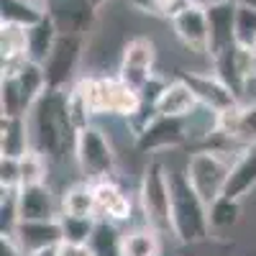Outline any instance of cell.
<instances>
[{"mask_svg": "<svg viewBox=\"0 0 256 256\" xmlns=\"http://www.w3.org/2000/svg\"><path fill=\"white\" fill-rule=\"evenodd\" d=\"M164 162V159H162ZM187 164V162H184ZM184 164L169 166V187H172V208H169V228L180 246H198L210 241V220L208 205L195 192L184 174Z\"/></svg>", "mask_w": 256, "mask_h": 256, "instance_id": "obj_1", "label": "cell"}, {"mask_svg": "<svg viewBox=\"0 0 256 256\" xmlns=\"http://www.w3.org/2000/svg\"><path fill=\"white\" fill-rule=\"evenodd\" d=\"M72 162H74L77 174L82 180L98 182V180H108V177L118 174L120 154H118L113 138L105 134V128L95 120V123L80 128L74 134Z\"/></svg>", "mask_w": 256, "mask_h": 256, "instance_id": "obj_2", "label": "cell"}, {"mask_svg": "<svg viewBox=\"0 0 256 256\" xmlns=\"http://www.w3.org/2000/svg\"><path fill=\"white\" fill-rule=\"evenodd\" d=\"M136 202L148 226H154L164 236L174 238L172 228H169V208H172L169 169L159 156H152L146 162L144 172L138 177V184H136Z\"/></svg>", "mask_w": 256, "mask_h": 256, "instance_id": "obj_3", "label": "cell"}, {"mask_svg": "<svg viewBox=\"0 0 256 256\" xmlns=\"http://www.w3.org/2000/svg\"><path fill=\"white\" fill-rule=\"evenodd\" d=\"M49 90L44 64L24 62L0 77V116H28L38 98Z\"/></svg>", "mask_w": 256, "mask_h": 256, "instance_id": "obj_4", "label": "cell"}, {"mask_svg": "<svg viewBox=\"0 0 256 256\" xmlns=\"http://www.w3.org/2000/svg\"><path fill=\"white\" fill-rule=\"evenodd\" d=\"M236 159L238 156L223 154L210 146H198L195 152L187 154L184 174H187L190 184L195 187V192L205 200V205H210L212 200L226 195V184H228L230 169H233Z\"/></svg>", "mask_w": 256, "mask_h": 256, "instance_id": "obj_5", "label": "cell"}, {"mask_svg": "<svg viewBox=\"0 0 256 256\" xmlns=\"http://www.w3.org/2000/svg\"><path fill=\"white\" fill-rule=\"evenodd\" d=\"M84 49H88V38L84 36H67L59 34L52 54L44 62L46 82L54 90H67L70 84L80 77L77 70L84 62Z\"/></svg>", "mask_w": 256, "mask_h": 256, "instance_id": "obj_6", "label": "cell"}, {"mask_svg": "<svg viewBox=\"0 0 256 256\" xmlns=\"http://www.w3.org/2000/svg\"><path fill=\"white\" fill-rule=\"evenodd\" d=\"M116 74L141 92L144 84L156 74V44L148 36H131L120 52Z\"/></svg>", "mask_w": 256, "mask_h": 256, "instance_id": "obj_7", "label": "cell"}, {"mask_svg": "<svg viewBox=\"0 0 256 256\" xmlns=\"http://www.w3.org/2000/svg\"><path fill=\"white\" fill-rule=\"evenodd\" d=\"M44 8L59 34L88 38L95 31L98 6L92 0H49Z\"/></svg>", "mask_w": 256, "mask_h": 256, "instance_id": "obj_8", "label": "cell"}, {"mask_svg": "<svg viewBox=\"0 0 256 256\" xmlns=\"http://www.w3.org/2000/svg\"><path fill=\"white\" fill-rule=\"evenodd\" d=\"M92 190H95V202H98V218L113 220L118 226L134 223L136 208H138V202L134 200L136 195L126 192V187L116 177L92 182Z\"/></svg>", "mask_w": 256, "mask_h": 256, "instance_id": "obj_9", "label": "cell"}, {"mask_svg": "<svg viewBox=\"0 0 256 256\" xmlns=\"http://www.w3.org/2000/svg\"><path fill=\"white\" fill-rule=\"evenodd\" d=\"M187 144V126L184 118H166V116H156L152 123H148L144 131L138 134L136 141V152L138 154H164L172 152V148H180Z\"/></svg>", "mask_w": 256, "mask_h": 256, "instance_id": "obj_10", "label": "cell"}, {"mask_svg": "<svg viewBox=\"0 0 256 256\" xmlns=\"http://www.w3.org/2000/svg\"><path fill=\"white\" fill-rule=\"evenodd\" d=\"M236 8L238 0H212L208 6V54L220 56L236 46Z\"/></svg>", "mask_w": 256, "mask_h": 256, "instance_id": "obj_11", "label": "cell"}, {"mask_svg": "<svg viewBox=\"0 0 256 256\" xmlns=\"http://www.w3.org/2000/svg\"><path fill=\"white\" fill-rule=\"evenodd\" d=\"M20 220H52L62 216V195L52 182L18 187Z\"/></svg>", "mask_w": 256, "mask_h": 256, "instance_id": "obj_12", "label": "cell"}, {"mask_svg": "<svg viewBox=\"0 0 256 256\" xmlns=\"http://www.w3.org/2000/svg\"><path fill=\"white\" fill-rule=\"evenodd\" d=\"M8 236L18 248H24L28 256L46 251V248H56L62 244V226L59 218L52 220H18L16 228L10 233H3Z\"/></svg>", "mask_w": 256, "mask_h": 256, "instance_id": "obj_13", "label": "cell"}, {"mask_svg": "<svg viewBox=\"0 0 256 256\" xmlns=\"http://www.w3.org/2000/svg\"><path fill=\"white\" fill-rule=\"evenodd\" d=\"M172 34L192 54H208V8L187 6L172 18ZM210 56V54H208Z\"/></svg>", "mask_w": 256, "mask_h": 256, "instance_id": "obj_14", "label": "cell"}, {"mask_svg": "<svg viewBox=\"0 0 256 256\" xmlns=\"http://www.w3.org/2000/svg\"><path fill=\"white\" fill-rule=\"evenodd\" d=\"M182 77H187V82L192 84V90L198 92L200 105H208V108L226 113L230 108L238 105V98L228 84L212 72V70H200V72H180Z\"/></svg>", "mask_w": 256, "mask_h": 256, "instance_id": "obj_15", "label": "cell"}, {"mask_svg": "<svg viewBox=\"0 0 256 256\" xmlns=\"http://www.w3.org/2000/svg\"><path fill=\"white\" fill-rule=\"evenodd\" d=\"M166 248V236L148 223L126 226L120 233L118 256H162Z\"/></svg>", "mask_w": 256, "mask_h": 256, "instance_id": "obj_16", "label": "cell"}, {"mask_svg": "<svg viewBox=\"0 0 256 256\" xmlns=\"http://www.w3.org/2000/svg\"><path fill=\"white\" fill-rule=\"evenodd\" d=\"M198 105H200L198 92L192 90V84L187 82V77L177 74L174 80L166 82V88L162 90L154 108H156L159 116H166V118H187Z\"/></svg>", "mask_w": 256, "mask_h": 256, "instance_id": "obj_17", "label": "cell"}, {"mask_svg": "<svg viewBox=\"0 0 256 256\" xmlns=\"http://www.w3.org/2000/svg\"><path fill=\"white\" fill-rule=\"evenodd\" d=\"M26 152H31L28 116H3L0 118V154L24 156Z\"/></svg>", "mask_w": 256, "mask_h": 256, "instance_id": "obj_18", "label": "cell"}, {"mask_svg": "<svg viewBox=\"0 0 256 256\" xmlns=\"http://www.w3.org/2000/svg\"><path fill=\"white\" fill-rule=\"evenodd\" d=\"M254 190H256V144L248 146L246 152L233 162L230 177H228V184H226V195L244 200Z\"/></svg>", "mask_w": 256, "mask_h": 256, "instance_id": "obj_19", "label": "cell"}, {"mask_svg": "<svg viewBox=\"0 0 256 256\" xmlns=\"http://www.w3.org/2000/svg\"><path fill=\"white\" fill-rule=\"evenodd\" d=\"M59 195H62V212H70V216H95L98 218L95 190H92L90 180L77 177L67 187H62Z\"/></svg>", "mask_w": 256, "mask_h": 256, "instance_id": "obj_20", "label": "cell"}, {"mask_svg": "<svg viewBox=\"0 0 256 256\" xmlns=\"http://www.w3.org/2000/svg\"><path fill=\"white\" fill-rule=\"evenodd\" d=\"M241 202L236 198L220 195L218 200H212L208 205V220H210V233L212 236H223L230 228H236L241 223Z\"/></svg>", "mask_w": 256, "mask_h": 256, "instance_id": "obj_21", "label": "cell"}, {"mask_svg": "<svg viewBox=\"0 0 256 256\" xmlns=\"http://www.w3.org/2000/svg\"><path fill=\"white\" fill-rule=\"evenodd\" d=\"M46 16V8L36 0H0V24L10 26H34Z\"/></svg>", "mask_w": 256, "mask_h": 256, "instance_id": "obj_22", "label": "cell"}, {"mask_svg": "<svg viewBox=\"0 0 256 256\" xmlns=\"http://www.w3.org/2000/svg\"><path fill=\"white\" fill-rule=\"evenodd\" d=\"M26 36H28V59L44 64L46 56L52 54L54 44H56L59 31H56V26L52 24V18L44 16L38 24H34V26L26 28Z\"/></svg>", "mask_w": 256, "mask_h": 256, "instance_id": "obj_23", "label": "cell"}, {"mask_svg": "<svg viewBox=\"0 0 256 256\" xmlns=\"http://www.w3.org/2000/svg\"><path fill=\"white\" fill-rule=\"evenodd\" d=\"M59 226H62V241L90 244L95 226H98V218L95 216H70V212H62Z\"/></svg>", "mask_w": 256, "mask_h": 256, "instance_id": "obj_24", "label": "cell"}, {"mask_svg": "<svg viewBox=\"0 0 256 256\" xmlns=\"http://www.w3.org/2000/svg\"><path fill=\"white\" fill-rule=\"evenodd\" d=\"M52 182V162L41 152L31 148L20 156V187L24 184H41Z\"/></svg>", "mask_w": 256, "mask_h": 256, "instance_id": "obj_25", "label": "cell"}, {"mask_svg": "<svg viewBox=\"0 0 256 256\" xmlns=\"http://www.w3.org/2000/svg\"><path fill=\"white\" fill-rule=\"evenodd\" d=\"M236 46L256 49V8L244 0L236 8Z\"/></svg>", "mask_w": 256, "mask_h": 256, "instance_id": "obj_26", "label": "cell"}, {"mask_svg": "<svg viewBox=\"0 0 256 256\" xmlns=\"http://www.w3.org/2000/svg\"><path fill=\"white\" fill-rule=\"evenodd\" d=\"M0 187H20V156L0 154Z\"/></svg>", "mask_w": 256, "mask_h": 256, "instance_id": "obj_27", "label": "cell"}, {"mask_svg": "<svg viewBox=\"0 0 256 256\" xmlns=\"http://www.w3.org/2000/svg\"><path fill=\"white\" fill-rule=\"evenodd\" d=\"M56 256H98V251L90 244H70L62 241L56 246Z\"/></svg>", "mask_w": 256, "mask_h": 256, "instance_id": "obj_28", "label": "cell"}, {"mask_svg": "<svg viewBox=\"0 0 256 256\" xmlns=\"http://www.w3.org/2000/svg\"><path fill=\"white\" fill-rule=\"evenodd\" d=\"M0 248H3V256H28L24 248H18L8 236H3V246H0Z\"/></svg>", "mask_w": 256, "mask_h": 256, "instance_id": "obj_29", "label": "cell"}, {"mask_svg": "<svg viewBox=\"0 0 256 256\" xmlns=\"http://www.w3.org/2000/svg\"><path fill=\"white\" fill-rule=\"evenodd\" d=\"M212 0H187V6H198V8H208Z\"/></svg>", "mask_w": 256, "mask_h": 256, "instance_id": "obj_30", "label": "cell"}, {"mask_svg": "<svg viewBox=\"0 0 256 256\" xmlns=\"http://www.w3.org/2000/svg\"><path fill=\"white\" fill-rule=\"evenodd\" d=\"M34 256H56V248H46V251H38Z\"/></svg>", "mask_w": 256, "mask_h": 256, "instance_id": "obj_31", "label": "cell"}, {"mask_svg": "<svg viewBox=\"0 0 256 256\" xmlns=\"http://www.w3.org/2000/svg\"><path fill=\"white\" fill-rule=\"evenodd\" d=\"M92 3H95V6H98V8H102V6H105V3H110V0H92Z\"/></svg>", "mask_w": 256, "mask_h": 256, "instance_id": "obj_32", "label": "cell"}, {"mask_svg": "<svg viewBox=\"0 0 256 256\" xmlns=\"http://www.w3.org/2000/svg\"><path fill=\"white\" fill-rule=\"evenodd\" d=\"M202 256H228V254H218V251H210V254H202Z\"/></svg>", "mask_w": 256, "mask_h": 256, "instance_id": "obj_33", "label": "cell"}, {"mask_svg": "<svg viewBox=\"0 0 256 256\" xmlns=\"http://www.w3.org/2000/svg\"><path fill=\"white\" fill-rule=\"evenodd\" d=\"M244 3H248V6H254V8H256V0H244Z\"/></svg>", "mask_w": 256, "mask_h": 256, "instance_id": "obj_34", "label": "cell"}, {"mask_svg": "<svg viewBox=\"0 0 256 256\" xmlns=\"http://www.w3.org/2000/svg\"><path fill=\"white\" fill-rule=\"evenodd\" d=\"M36 3H41V6H46V3H49V0H36Z\"/></svg>", "mask_w": 256, "mask_h": 256, "instance_id": "obj_35", "label": "cell"}]
</instances>
